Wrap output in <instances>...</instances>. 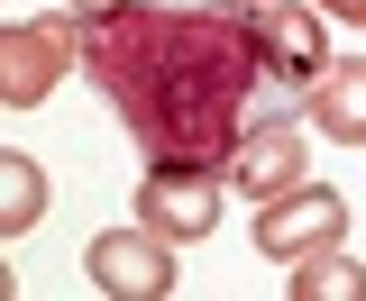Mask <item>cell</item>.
<instances>
[{"instance_id": "1", "label": "cell", "mask_w": 366, "mask_h": 301, "mask_svg": "<svg viewBox=\"0 0 366 301\" xmlns=\"http://www.w3.org/2000/svg\"><path fill=\"white\" fill-rule=\"evenodd\" d=\"M74 73L110 101V119L137 137L147 165L220 173L238 137L274 110V73L238 0H110L83 19Z\"/></svg>"}, {"instance_id": "2", "label": "cell", "mask_w": 366, "mask_h": 301, "mask_svg": "<svg viewBox=\"0 0 366 301\" xmlns=\"http://www.w3.org/2000/svg\"><path fill=\"white\" fill-rule=\"evenodd\" d=\"M339 238H348V192H330L312 173L257 210V256H274V265H302L320 247H339Z\"/></svg>"}, {"instance_id": "3", "label": "cell", "mask_w": 366, "mask_h": 301, "mask_svg": "<svg viewBox=\"0 0 366 301\" xmlns=\"http://www.w3.org/2000/svg\"><path fill=\"white\" fill-rule=\"evenodd\" d=\"M74 46H83V19L74 9L64 19H28V28H0V101L9 110H37L46 91L64 83Z\"/></svg>"}, {"instance_id": "4", "label": "cell", "mask_w": 366, "mask_h": 301, "mask_svg": "<svg viewBox=\"0 0 366 301\" xmlns=\"http://www.w3.org/2000/svg\"><path fill=\"white\" fill-rule=\"evenodd\" d=\"M220 183L229 173H211V165H147L137 173V219H147L156 238L192 247V238L220 228Z\"/></svg>"}, {"instance_id": "5", "label": "cell", "mask_w": 366, "mask_h": 301, "mask_svg": "<svg viewBox=\"0 0 366 301\" xmlns=\"http://www.w3.org/2000/svg\"><path fill=\"white\" fill-rule=\"evenodd\" d=\"M247 37L266 55V73L293 83V91H312L320 73H330V19H320L312 0H257V9H247Z\"/></svg>"}, {"instance_id": "6", "label": "cell", "mask_w": 366, "mask_h": 301, "mask_svg": "<svg viewBox=\"0 0 366 301\" xmlns=\"http://www.w3.org/2000/svg\"><path fill=\"white\" fill-rule=\"evenodd\" d=\"M83 274L101 283V292H119V301H165L183 283L174 274V238H156L147 219H137V228H101V238L83 247Z\"/></svg>"}, {"instance_id": "7", "label": "cell", "mask_w": 366, "mask_h": 301, "mask_svg": "<svg viewBox=\"0 0 366 301\" xmlns=\"http://www.w3.org/2000/svg\"><path fill=\"white\" fill-rule=\"evenodd\" d=\"M302 165H312V119H293V110H266L257 128L238 137V155H229V183L238 192H257V201H274V192H293L302 183Z\"/></svg>"}, {"instance_id": "8", "label": "cell", "mask_w": 366, "mask_h": 301, "mask_svg": "<svg viewBox=\"0 0 366 301\" xmlns=\"http://www.w3.org/2000/svg\"><path fill=\"white\" fill-rule=\"evenodd\" d=\"M302 119H312V137L366 146V55H357V64H339V55H330V73L302 91Z\"/></svg>"}, {"instance_id": "9", "label": "cell", "mask_w": 366, "mask_h": 301, "mask_svg": "<svg viewBox=\"0 0 366 301\" xmlns=\"http://www.w3.org/2000/svg\"><path fill=\"white\" fill-rule=\"evenodd\" d=\"M293 301H357L366 292V265H348L339 247H320V256H302L293 265V283H284Z\"/></svg>"}, {"instance_id": "10", "label": "cell", "mask_w": 366, "mask_h": 301, "mask_svg": "<svg viewBox=\"0 0 366 301\" xmlns=\"http://www.w3.org/2000/svg\"><path fill=\"white\" fill-rule=\"evenodd\" d=\"M46 219V173L28 155H0V228L19 238V228H37Z\"/></svg>"}, {"instance_id": "11", "label": "cell", "mask_w": 366, "mask_h": 301, "mask_svg": "<svg viewBox=\"0 0 366 301\" xmlns=\"http://www.w3.org/2000/svg\"><path fill=\"white\" fill-rule=\"evenodd\" d=\"M320 19H339V28H366V0H312Z\"/></svg>"}, {"instance_id": "12", "label": "cell", "mask_w": 366, "mask_h": 301, "mask_svg": "<svg viewBox=\"0 0 366 301\" xmlns=\"http://www.w3.org/2000/svg\"><path fill=\"white\" fill-rule=\"evenodd\" d=\"M64 9H74V19H92V9H110V0H64Z\"/></svg>"}, {"instance_id": "13", "label": "cell", "mask_w": 366, "mask_h": 301, "mask_svg": "<svg viewBox=\"0 0 366 301\" xmlns=\"http://www.w3.org/2000/svg\"><path fill=\"white\" fill-rule=\"evenodd\" d=\"M238 9H257V0H238Z\"/></svg>"}]
</instances>
